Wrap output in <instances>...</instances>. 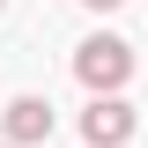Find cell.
Segmentation results:
<instances>
[{"label": "cell", "mask_w": 148, "mask_h": 148, "mask_svg": "<svg viewBox=\"0 0 148 148\" xmlns=\"http://www.w3.org/2000/svg\"><path fill=\"white\" fill-rule=\"evenodd\" d=\"M8 148H15V141H8Z\"/></svg>", "instance_id": "8992f818"}, {"label": "cell", "mask_w": 148, "mask_h": 148, "mask_svg": "<svg viewBox=\"0 0 148 148\" xmlns=\"http://www.w3.org/2000/svg\"><path fill=\"white\" fill-rule=\"evenodd\" d=\"M0 8H8V0H0Z\"/></svg>", "instance_id": "5b68a950"}, {"label": "cell", "mask_w": 148, "mask_h": 148, "mask_svg": "<svg viewBox=\"0 0 148 148\" xmlns=\"http://www.w3.org/2000/svg\"><path fill=\"white\" fill-rule=\"evenodd\" d=\"M0 119H8V141H15V148H37V141H52V104H45V96H15V104L0 111Z\"/></svg>", "instance_id": "3957f363"}, {"label": "cell", "mask_w": 148, "mask_h": 148, "mask_svg": "<svg viewBox=\"0 0 148 148\" xmlns=\"http://www.w3.org/2000/svg\"><path fill=\"white\" fill-rule=\"evenodd\" d=\"M74 74H82V89L119 96V89H126V74H133V45H126V37H82Z\"/></svg>", "instance_id": "6da1fadb"}, {"label": "cell", "mask_w": 148, "mask_h": 148, "mask_svg": "<svg viewBox=\"0 0 148 148\" xmlns=\"http://www.w3.org/2000/svg\"><path fill=\"white\" fill-rule=\"evenodd\" d=\"M82 8H119V0H82Z\"/></svg>", "instance_id": "277c9868"}, {"label": "cell", "mask_w": 148, "mask_h": 148, "mask_svg": "<svg viewBox=\"0 0 148 148\" xmlns=\"http://www.w3.org/2000/svg\"><path fill=\"white\" fill-rule=\"evenodd\" d=\"M82 141H89V148H119V141H133V104L96 96V104L82 111Z\"/></svg>", "instance_id": "7a4b0ae2"}]
</instances>
